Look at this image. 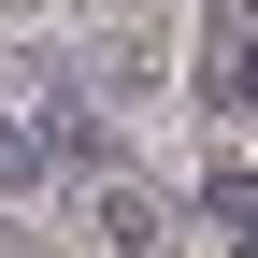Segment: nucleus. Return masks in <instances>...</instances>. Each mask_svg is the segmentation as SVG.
Returning <instances> with one entry per match:
<instances>
[{
    "instance_id": "f257e3e1",
    "label": "nucleus",
    "mask_w": 258,
    "mask_h": 258,
    "mask_svg": "<svg viewBox=\"0 0 258 258\" xmlns=\"http://www.w3.org/2000/svg\"><path fill=\"white\" fill-rule=\"evenodd\" d=\"M201 101H215V115L258 101V15H215V43H201Z\"/></svg>"
},
{
    "instance_id": "f03ea898",
    "label": "nucleus",
    "mask_w": 258,
    "mask_h": 258,
    "mask_svg": "<svg viewBox=\"0 0 258 258\" xmlns=\"http://www.w3.org/2000/svg\"><path fill=\"white\" fill-rule=\"evenodd\" d=\"M43 158H57V129H29V115H0V186H29Z\"/></svg>"
},
{
    "instance_id": "7ed1b4c3",
    "label": "nucleus",
    "mask_w": 258,
    "mask_h": 258,
    "mask_svg": "<svg viewBox=\"0 0 258 258\" xmlns=\"http://www.w3.org/2000/svg\"><path fill=\"white\" fill-rule=\"evenodd\" d=\"M86 230H101V244L129 258V244H144V230H158V215H144V201H129V186H101V201H86Z\"/></svg>"
},
{
    "instance_id": "20e7f679",
    "label": "nucleus",
    "mask_w": 258,
    "mask_h": 258,
    "mask_svg": "<svg viewBox=\"0 0 258 258\" xmlns=\"http://www.w3.org/2000/svg\"><path fill=\"white\" fill-rule=\"evenodd\" d=\"M215 230H230V244H258V172H215Z\"/></svg>"
}]
</instances>
